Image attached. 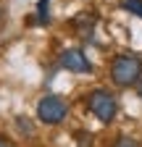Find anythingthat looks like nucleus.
<instances>
[{
  "label": "nucleus",
  "instance_id": "nucleus-4",
  "mask_svg": "<svg viewBox=\"0 0 142 147\" xmlns=\"http://www.w3.org/2000/svg\"><path fill=\"white\" fill-rule=\"evenodd\" d=\"M61 63H63L68 71H74V74H90V71H92L90 61L84 58V53H82V50H63Z\"/></svg>",
  "mask_w": 142,
  "mask_h": 147
},
{
  "label": "nucleus",
  "instance_id": "nucleus-7",
  "mask_svg": "<svg viewBox=\"0 0 142 147\" xmlns=\"http://www.w3.org/2000/svg\"><path fill=\"white\" fill-rule=\"evenodd\" d=\"M0 147H13V144H11V142H5L3 137H0Z\"/></svg>",
  "mask_w": 142,
  "mask_h": 147
},
{
  "label": "nucleus",
  "instance_id": "nucleus-2",
  "mask_svg": "<svg viewBox=\"0 0 142 147\" xmlns=\"http://www.w3.org/2000/svg\"><path fill=\"white\" fill-rule=\"evenodd\" d=\"M68 116V105L58 95H47L37 102V118L42 123H61Z\"/></svg>",
  "mask_w": 142,
  "mask_h": 147
},
{
  "label": "nucleus",
  "instance_id": "nucleus-3",
  "mask_svg": "<svg viewBox=\"0 0 142 147\" xmlns=\"http://www.w3.org/2000/svg\"><path fill=\"white\" fill-rule=\"evenodd\" d=\"M87 105H90V110H92V113H95L103 123H111V121L116 118V97L111 95V92H105V89L90 92Z\"/></svg>",
  "mask_w": 142,
  "mask_h": 147
},
{
  "label": "nucleus",
  "instance_id": "nucleus-5",
  "mask_svg": "<svg viewBox=\"0 0 142 147\" xmlns=\"http://www.w3.org/2000/svg\"><path fill=\"white\" fill-rule=\"evenodd\" d=\"M121 5L126 8L129 13H134V16H139V18H142V0H124Z\"/></svg>",
  "mask_w": 142,
  "mask_h": 147
},
{
  "label": "nucleus",
  "instance_id": "nucleus-6",
  "mask_svg": "<svg viewBox=\"0 0 142 147\" xmlns=\"http://www.w3.org/2000/svg\"><path fill=\"white\" fill-rule=\"evenodd\" d=\"M116 147H137V142H134L132 137H118V142H116Z\"/></svg>",
  "mask_w": 142,
  "mask_h": 147
},
{
  "label": "nucleus",
  "instance_id": "nucleus-8",
  "mask_svg": "<svg viewBox=\"0 0 142 147\" xmlns=\"http://www.w3.org/2000/svg\"><path fill=\"white\" fill-rule=\"evenodd\" d=\"M139 97H142V79H139Z\"/></svg>",
  "mask_w": 142,
  "mask_h": 147
},
{
  "label": "nucleus",
  "instance_id": "nucleus-1",
  "mask_svg": "<svg viewBox=\"0 0 142 147\" xmlns=\"http://www.w3.org/2000/svg\"><path fill=\"white\" fill-rule=\"evenodd\" d=\"M111 79L118 87H132L142 79V61L137 55H118L111 63Z\"/></svg>",
  "mask_w": 142,
  "mask_h": 147
}]
</instances>
